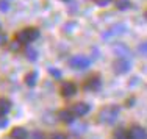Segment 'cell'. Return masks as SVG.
<instances>
[{"instance_id":"1","label":"cell","mask_w":147,"mask_h":139,"mask_svg":"<svg viewBox=\"0 0 147 139\" xmlns=\"http://www.w3.org/2000/svg\"><path fill=\"white\" fill-rule=\"evenodd\" d=\"M119 117V108L117 106H105L99 113V122L102 124H114Z\"/></svg>"},{"instance_id":"2","label":"cell","mask_w":147,"mask_h":139,"mask_svg":"<svg viewBox=\"0 0 147 139\" xmlns=\"http://www.w3.org/2000/svg\"><path fill=\"white\" fill-rule=\"evenodd\" d=\"M91 64V60L88 56H83V55H77V56H72L71 60H69V66H71L72 69H80V71H83V69L89 67Z\"/></svg>"},{"instance_id":"3","label":"cell","mask_w":147,"mask_h":139,"mask_svg":"<svg viewBox=\"0 0 147 139\" xmlns=\"http://www.w3.org/2000/svg\"><path fill=\"white\" fill-rule=\"evenodd\" d=\"M130 67H131L130 61L125 60V58H119V60H116L113 64V69H114L116 74H127V72L130 71Z\"/></svg>"},{"instance_id":"4","label":"cell","mask_w":147,"mask_h":139,"mask_svg":"<svg viewBox=\"0 0 147 139\" xmlns=\"http://www.w3.org/2000/svg\"><path fill=\"white\" fill-rule=\"evenodd\" d=\"M100 86H102L100 77H99V75H92V77H89V78L85 81L83 88H85V91H99Z\"/></svg>"},{"instance_id":"5","label":"cell","mask_w":147,"mask_h":139,"mask_svg":"<svg viewBox=\"0 0 147 139\" xmlns=\"http://www.w3.org/2000/svg\"><path fill=\"white\" fill-rule=\"evenodd\" d=\"M75 92H77V86H75V83H72V81H66V83H63V86H61V95H63V97L69 99V97L75 95Z\"/></svg>"},{"instance_id":"6","label":"cell","mask_w":147,"mask_h":139,"mask_svg":"<svg viewBox=\"0 0 147 139\" xmlns=\"http://www.w3.org/2000/svg\"><path fill=\"white\" fill-rule=\"evenodd\" d=\"M128 136H130V139H146L147 138V131L142 127L135 125V127H131L130 130H128Z\"/></svg>"},{"instance_id":"7","label":"cell","mask_w":147,"mask_h":139,"mask_svg":"<svg viewBox=\"0 0 147 139\" xmlns=\"http://www.w3.org/2000/svg\"><path fill=\"white\" fill-rule=\"evenodd\" d=\"M89 105L88 103H85V102H78V103H75V105L72 106V113L75 114V116H85V114H88L89 113Z\"/></svg>"},{"instance_id":"8","label":"cell","mask_w":147,"mask_h":139,"mask_svg":"<svg viewBox=\"0 0 147 139\" xmlns=\"http://www.w3.org/2000/svg\"><path fill=\"white\" fill-rule=\"evenodd\" d=\"M9 138L11 139H27L28 138V131L24 127H14L9 133Z\"/></svg>"},{"instance_id":"9","label":"cell","mask_w":147,"mask_h":139,"mask_svg":"<svg viewBox=\"0 0 147 139\" xmlns=\"http://www.w3.org/2000/svg\"><path fill=\"white\" fill-rule=\"evenodd\" d=\"M11 100L6 99V97H0V114L6 116V114L11 111Z\"/></svg>"},{"instance_id":"10","label":"cell","mask_w":147,"mask_h":139,"mask_svg":"<svg viewBox=\"0 0 147 139\" xmlns=\"http://www.w3.org/2000/svg\"><path fill=\"white\" fill-rule=\"evenodd\" d=\"M59 119H61L63 122L71 124L72 120L75 119V114L72 113V109H63V111H59Z\"/></svg>"},{"instance_id":"11","label":"cell","mask_w":147,"mask_h":139,"mask_svg":"<svg viewBox=\"0 0 147 139\" xmlns=\"http://www.w3.org/2000/svg\"><path fill=\"white\" fill-rule=\"evenodd\" d=\"M16 41L17 42H20V44H28V42H31L30 41V34H28V30H20L19 33L16 34Z\"/></svg>"},{"instance_id":"12","label":"cell","mask_w":147,"mask_h":139,"mask_svg":"<svg viewBox=\"0 0 147 139\" xmlns=\"http://www.w3.org/2000/svg\"><path fill=\"white\" fill-rule=\"evenodd\" d=\"M36 81H38V74L34 71H31L25 75V85L28 86V88H33V86L36 85Z\"/></svg>"},{"instance_id":"13","label":"cell","mask_w":147,"mask_h":139,"mask_svg":"<svg viewBox=\"0 0 147 139\" xmlns=\"http://www.w3.org/2000/svg\"><path fill=\"white\" fill-rule=\"evenodd\" d=\"M113 138L114 139H130V136H128V131L124 130V128H116L113 133Z\"/></svg>"},{"instance_id":"14","label":"cell","mask_w":147,"mask_h":139,"mask_svg":"<svg viewBox=\"0 0 147 139\" xmlns=\"http://www.w3.org/2000/svg\"><path fill=\"white\" fill-rule=\"evenodd\" d=\"M116 8L117 9H121V11H125V9H128L131 6V2L130 0H116Z\"/></svg>"},{"instance_id":"15","label":"cell","mask_w":147,"mask_h":139,"mask_svg":"<svg viewBox=\"0 0 147 139\" xmlns=\"http://www.w3.org/2000/svg\"><path fill=\"white\" fill-rule=\"evenodd\" d=\"M114 52H116V55H119L121 58H125L127 60V56H128V48L127 47H124V46H117V47H114Z\"/></svg>"},{"instance_id":"16","label":"cell","mask_w":147,"mask_h":139,"mask_svg":"<svg viewBox=\"0 0 147 139\" xmlns=\"http://www.w3.org/2000/svg\"><path fill=\"white\" fill-rule=\"evenodd\" d=\"M25 56L28 61H36L38 60V52L34 50V48H25Z\"/></svg>"},{"instance_id":"17","label":"cell","mask_w":147,"mask_h":139,"mask_svg":"<svg viewBox=\"0 0 147 139\" xmlns=\"http://www.w3.org/2000/svg\"><path fill=\"white\" fill-rule=\"evenodd\" d=\"M125 31V27L124 25H114L113 28L110 31H107V33L103 34V36H111V34H117V33H124Z\"/></svg>"},{"instance_id":"18","label":"cell","mask_w":147,"mask_h":139,"mask_svg":"<svg viewBox=\"0 0 147 139\" xmlns=\"http://www.w3.org/2000/svg\"><path fill=\"white\" fill-rule=\"evenodd\" d=\"M27 30H28V34H30V41H31V42H33V41H36L38 39V38H39V30H38V28H34V27H30V28H27Z\"/></svg>"},{"instance_id":"19","label":"cell","mask_w":147,"mask_h":139,"mask_svg":"<svg viewBox=\"0 0 147 139\" xmlns=\"http://www.w3.org/2000/svg\"><path fill=\"white\" fill-rule=\"evenodd\" d=\"M49 72H50V75H52L55 80H59V78H61V71H59V69H53V67H52V69H49Z\"/></svg>"},{"instance_id":"20","label":"cell","mask_w":147,"mask_h":139,"mask_svg":"<svg viewBox=\"0 0 147 139\" xmlns=\"http://www.w3.org/2000/svg\"><path fill=\"white\" fill-rule=\"evenodd\" d=\"M9 8V3L6 0H0V11H8Z\"/></svg>"},{"instance_id":"21","label":"cell","mask_w":147,"mask_h":139,"mask_svg":"<svg viewBox=\"0 0 147 139\" xmlns=\"http://www.w3.org/2000/svg\"><path fill=\"white\" fill-rule=\"evenodd\" d=\"M6 125H8V117L3 116V114H0V128L6 127Z\"/></svg>"},{"instance_id":"22","label":"cell","mask_w":147,"mask_h":139,"mask_svg":"<svg viewBox=\"0 0 147 139\" xmlns=\"http://www.w3.org/2000/svg\"><path fill=\"white\" fill-rule=\"evenodd\" d=\"M30 139H44V134L41 131H34L33 134H30Z\"/></svg>"},{"instance_id":"23","label":"cell","mask_w":147,"mask_h":139,"mask_svg":"<svg viewBox=\"0 0 147 139\" xmlns=\"http://www.w3.org/2000/svg\"><path fill=\"white\" fill-rule=\"evenodd\" d=\"M138 50L141 52V53L144 55V56H147V42H144V44H141V46L138 47Z\"/></svg>"},{"instance_id":"24","label":"cell","mask_w":147,"mask_h":139,"mask_svg":"<svg viewBox=\"0 0 147 139\" xmlns=\"http://www.w3.org/2000/svg\"><path fill=\"white\" fill-rule=\"evenodd\" d=\"M94 2H96L99 6H107V5L111 3V0H94Z\"/></svg>"},{"instance_id":"25","label":"cell","mask_w":147,"mask_h":139,"mask_svg":"<svg viewBox=\"0 0 147 139\" xmlns=\"http://www.w3.org/2000/svg\"><path fill=\"white\" fill-rule=\"evenodd\" d=\"M19 48H20V42H17V41L14 39V42L11 44V50H13V52H17Z\"/></svg>"},{"instance_id":"26","label":"cell","mask_w":147,"mask_h":139,"mask_svg":"<svg viewBox=\"0 0 147 139\" xmlns=\"http://www.w3.org/2000/svg\"><path fill=\"white\" fill-rule=\"evenodd\" d=\"M85 127H86V125H80V127H75V128H74V133H83V131H85Z\"/></svg>"},{"instance_id":"27","label":"cell","mask_w":147,"mask_h":139,"mask_svg":"<svg viewBox=\"0 0 147 139\" xmlns=\"http://www.w3.org/2000/svg\"><path fill=\"white\" fill-rule=\"evenodd\" d=\"M50 139H66V136H64V134H61V133H55V134H52Z\"/></svg>"},{"instance_id":"28","label":"cell","mask_w":147,"mask_h":139,"mask_svg":"<svg viewBox=\"0 0 147 139\" xmlns=\"http://www.w3.org/2000/svg\"><path fill=\"white\" fill-rule=\"evenodd\" d=\"M6 44V34L0 33V46H5Z\"/></svg>"},{"instance_id":"29","label":"cell","mask_w":147,"mask_h":139,"mask_svg":"<svg viewBox=\"0 0 147 139\" xmlns=\"http://www.w3.org/2000/svg\"><path fill=\"white\" fill-rule=\"evenodd\" d=\"M63 2H67V0H63Z\"/></svg>"},{"instance_id":"30","label":"cell","mask_w":147,"mask_h":139,"mask_svg":"<svg viewBox=\"0 0 147 139\" xmlns=\"http://www.w3.org/2000/svg\"><path fill=\"white\" fill-rule=\"evenodd\" d=\"M146 16H147V13H146Z\"/></svg>"}]
</instances>
